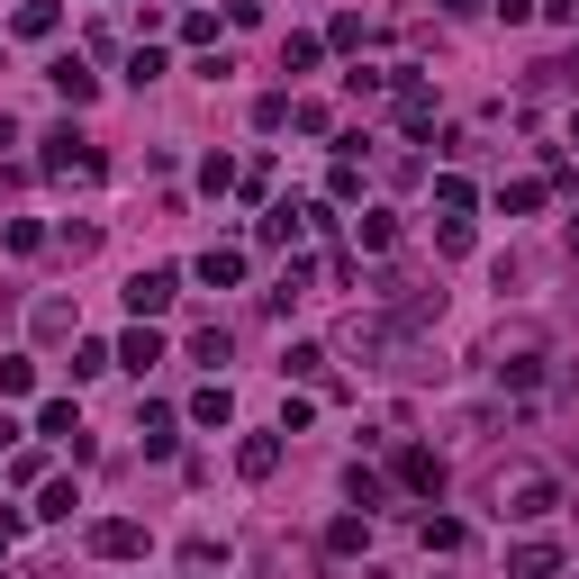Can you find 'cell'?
Returning <instances> with one entry per match:
<instances>
[{
	"label": "cell",
	"mask_w": 579,
	"mask_h": 579,
	"mask_svg": "<svg viewBox=\"0 0 579 579\" xmlns=\"http://www.w3.org/2000/svg\"><path fill=\"white\" fill-rule=\"evenodd\" d=\"M46 173H63V181H100L109 164L91 155V136H72V127H55V136H46Z\"/></svg>",
	"instance_id": "3957f363"
},
{
	"label": "cell",
	"mask_w": 579,
	"mask_h": 579,
	"mask_svg": "<svg viewBox=\"0 0 579 579\" xmlns=\"http://www.w3.org/2000/svg\"><path fill=\"white\" fill-rule=\"evenodd\" d=\"M344 91H353V100H381V91H390V72H372V63H353V72H344Z\"/></svg>",
	"instance_id": "d6a6232c"
},
{
	"label": "cell",
	"mask_w": 579,
	"mask_h": 579,
	"mask_svg": "<svg viewBox=\"0 0 579 579\" xmlns=\"http://www.w3.org/2000/svg\"><path fill=\"white\" fill-rule=\"evenodd\" d=\"M254 236H263V245H300V208H290V199H281V208L263 217V227H254Z\"/></svg>",
	"instance_id": "d4e9b609"
},
{
	"label": "cell",
	"mask_w": 579,
	"mask_h": 579,
	"mask_svg": "<svg viewBox=\"0 0 579 579\" xmlns=\"http://www.w3.org/2000/svg\"><path fill=\"white\" fill-rule=\"evenodd\" d=\"M227 353H236V335H227V326H199V335H190V362H208V372H217Z\"/></svg>",
	"instance_id": "ffe728a7"
},
{
	"label": "cell",
	"mask_w": 579,
	"mask_h": 579,
	"mask_svg": "<svg viewBox=\"0 0 579 579\" xmlns=\"http://www.w3.org/2000/svg\"><path fill=\"white\" fill-rule=\"evenodd\" d=\"M46 82H55L63 109H91V100H100V72H91L82 55H55V63H46Z\"/></svg>",
	"instance_id": "277c9868"
},
{
	"label": "cell",
	"mask_w": 579,
	"mask_h": 579,
	"mask_svg": "<svg viewBox=\"0 0 579 579\" xmlns=\"http://www.w3.org/2000/svg\"><path fill=\"white\" fill-rule=\"evenodd\" d=\"M290 127H300V136H326V100H290Z\"/></svg>",
	"instance_id": "e575fe53"
},
{
	"label": "cell",
	"mask_w": 579,
	"mask_h": 579,
	"mask_svg": "<svg viewBox=\"0 0 579 579\" xmlns=\"http://www.w3.org/2000/svg\"><path fill=\"white\" fill-rule=\"evenodd\" d=\"M109 362H118L109 344H72V381H100V372H109Z\"/></svg>",
	"instance_id": "4316f807"
},
{
	"label": "cell",
	"mask_w": 579,
	"mask_h": 579,
	"mask_svg": "<svg viewBox=\"0 0 579 579\" xmlns=\"http://www.w3.org/2000/svg\"><path fill=\"white\" fill-rule=\"evenodd\" d=\"M561 507V480L552 471H517V480H498V517H517V526H543Z\"/></svg>",
	"instance_id": "6da1fadb"
},
{
	"label": "cell",
	"mask_w": 579,
	"mask_h": 579,
	"mask_svg": "<svg viewBox=\"0 0 579 579\" xmlns=\"http://www.w3.org/2000/svg\"><path fill=\"white\" fill-rule=\"evenodd\" d=\"M254 127H290V91H263L254 100Z\"/></svg>",
	"instance_id": "d590c367"
},
{
	"label": "cell",
	"mask_w": 579,
	"mask_h": 579,
	"mask_svg": "<svg viewBox=\"0 0 579 579\" xmlns=\"http://www.w3.org/2000/svg\"><path fill=\"white\" fill-rule=\"evenodd\" d=\"M118 362H127V372H155V362H164V335H155V326H127V335H118Z\"/></svg>",
	"instance_id": "7c38bea8"
},
{
	"label": "cell",
	"mask_w": 579,
	"mask_h": 579,
	"mask_svg": "<svg viewBox=\"0 0 579 579\" xmlns=\"http://www.w3.org/2000/svg\"><path fill=\"white\" fill-rule=\"evenodd\" d=\"M444 10H453V19H480V10H489V0H444Z\"/></svg>",
	"instance_id": "f35d334b"
},
{
	"label": "cell",
	"mask_w": 579,
	"mask_h": 579,
	"mask_svg": "<svg viewBox=\"0 0 579 579\" xmlns=\"http://www.w3.org/2000/svg\"><path fill=\"white\" fill-rule=\"evenodd\" d=\"M570 263H579V217H570Z\"/></svg>",
	"instance_id": "60d3db41"
},
{
	"label": "cell",
	"mask_w": 579,
	"mask_h": 579,
	"mask_svg": "<svg viewBox=\"0 0 579 579\" xmlns=\"http://www.w3.org/2000/svg\"><path fill=\"white\" fill-rule=\"evenodd\" d=\"M55 19H63L55 0H28V10H19V37H55Z\"/></svg>",
	"instance_id": "1f68e13d"
},
{
	"label": "cell",
	"mask_w": 579,
	"mask_h": 579,
	"mask_svg": "<svg viewBox=\"0 0 579 579\" xmlns=\"http://www.w3.org/2000/svg\"><path fill=\"white\" fill-rule=\"evenodd\" d=\"M344 498L362 507V517H372V507L390 498V480H381V471H362V462H353V471H344Z\"/></svg>",
	"instance_id": "2e32d148"
},
{
	"label": "cell",
	"mask_w": 579,
	"mask_h": 579,
	"mask_svg": "<svg viewBox=\"0 0 579 579\" xmlns=\"http://www.w3.org/2000/svg\"><path fill=\"white\" fill-rule=\"evenodd\" d=\"M353 236H362V254H390V245H399V217H390V208H362Z\"/></svg>",
	"instance_id": "5bb4252c"
},
{
	"label": "cell",
	"mask_w": 579,
	"mask_h": 579,
	"mask_svg": "<svg viewBox=\"0 0 579 579\" xmlns=\"http://www.w3.org/2000/svg\"><path fill=\"white\" fill-rule=\"evenodd\" d=\"M390 91H399V127H408V136H425V127H434V82H425V72H399Z\"/></svg>",
	"instance_id": "8992f818"
},
{
	"label": "cell",
	"mask_w": 579,
	"mask_h": 579,
	"mask_svg": "<svg viewBox=\"0 0 579 579\" xmlns=\"http://www.w3.org/2000/svg\"><path fill=\"white\" fill-rule=\"evenodd\" d=\"M37 434H46V444H72V434H82V408H72V399H46V408H37Z\"/></svg>",
	"instance_id": "4fadbf2b"
},
{
	"label": "cell",
	"mask_w": 579,
	"mask_h": 579,
	"mask_svg": "<svg viewBox=\"0 0 579 579\" xmlns=\"http://www.w3.org/2000/svg\"><path fill=\"white\" fill-rule=\"evenodd\" d=\"M498 208H507V217H526V208H543V181H507V190H498Z\"/></svg>",
	"instance_id": "4dcf8cb0"
},
{
	"label": "cell",
	"mask_w": 579,
	"mask_h": 579,
	"mask_svg": "<svg viewBox=\"0 0 579 579\" xmlns=\"http://www.w3.org/2000/svg\"><path fill=\"white\" fill-rule=\"evenodd\" d=\"M462 543H471L462 517H425V552H462Z\"/></svg>",
	"instance_id": "7402d4cb"
},
{
	"label": "cell",
	"mask_w": 579,
	"mask_h": 579,
	"mask_svg": "<svg viewBox=\"0 0 579 579\" xmlns=\"http://www.w3.org/2000/svg\"><path fill=\"white\" fill-rule=\"evenodd\" d=\"M326 372V344H290L281 353V381H317Z\"/></svg>",
	"instance_id": "ac0fdd59"
},
{
	"label": "cell",
	"mask_w": 579,
	"mask_h": 579,
	"mask_svg": "<svg viewBox=\"0 0 579 579\" xmlns=\"http://www.w3.org/2000/svg\"><path fill=\"white\" fill-rule=\"evenodd\" d=\"M543 82H552V91H579V55H552V63H543Z\"/></svg>",
	"instance_id": "8d00e7d4"
},
{
	"label": "cell",
	"mask_w": 579,
	"mask_h": 579,
	"mask_svg": "<svg viewBox=\"0 0 579 579\" xmlns=\"http://www.w3.org/2000/svg\"><path fill=\"white\" fill-rule=\"evenodd\" d=\"M190 281H208V290H236V281H245V245H208V254L190 263Z\"/></svg>",
	"instance_id": "ba28073f"
},
{
	"label": "cell",
	"mask_w": 579,
	"mask_h": 579,
	"mask_svg": "<svg viewBox=\"0 0 579 579\" xmlns=\"http://www.w3.org/2000/svg\"><path fill=\"white\" fill-rule=\"evenodd\" d=\"M173 300H181V272H173V263H145V272L127 281V317H136V326H155Z\"/></svg>",
	"instance_id": "7a4b0ae2"
},
{
	"label": "cell",
	"mask_w": 579,
	"mask_h": 579,
	"mask_svg": "<svg viewBox=\"0 0 579 579\" xmlns=\"http://www.w3.org/2000/svg\"><path fill=\"white\" fill-rule=\"evenodd\" d=\"M236 471H245V480H272V471H281V434H245V444H236Z\"/></svg>",
	"instance_id": "30bf717a"
},
{
	"label": "cell",
	"mask_w": 579,
	"mask_h": 579,
	"mask_svg": "<svg viewBox=\"0 0 579 579\" xmlns=\"http://www.w3.org/2000/svg\"><path fill=\"white\" fill-rule=\"evenodd\" d=\"M127 82H136V91L164 82V46H136V55H127Z\"/></svg>",
	"instance_id": "484cf974"
},
{
	"label": "cell",
	"mask_w": 579,
	"mask_h": 579,
	"mask_svg": "<svg viewBox=\"0 0 579 579\" xmlns=\"http://www.w3.org/2000/svg\"><path fill=\"white\" fill-rule=\"evenodd\" d=\"M136 434H145V453H155V462H173V408L145 399V408H136Z\"/></svg>",
	"instance_id": "8fae6325"
},
{
	"label": "cell",
	"mask_w": 579,
	"mask_h": 579,
	"mask_svg": "<svg viewBox=\"0 0 579 579\" xmlns=\"http://www.w3.org/2000/svg\"><path fill=\"white\" fill-rule=\"evenodd\" d=\"M0 245H10V254H37V245H46V227H37V217H10V227H0Z\"/></svg>",
	"instance_id": "f1b7e54d"
},
{
	"label": "cell",
	"mask_w": 579,
	"mask_h": 579,
	"mask_svg": "<svg viewBox=\"0 0 579 579\" xmlns=\"http://www.w3.org/2000/svg\"><path fill=\"white\" fill-rule=\"evenodd\" d=\"M227 416H236V390H227V381H208V390L190 399V425H227Z\"/></svg>",
	"instance_id": "9a60e30c"
},
{
	"label": "cell",
	"mask_w": 579,
	"mask_h": 579,
	"mask_svg": "<svg viewBox=\"0 0 579 579\" xmlns=\"http://www.w3.org/2000/svg\"><path fill=\"white\" fill-rule=\"evenodd\" d=\"M0 145H19V127H10V118H0Z\"/></svg>",
	"instance_id": "ab89813d"
},
{
	"label": "cell",
	"mask_w": 579,
	"mask_h": 579,
	"mask_svg": "<svg viewBox=\"0 0 579 579\" xmlns=\"http://www.w3.org/2000/svg\"><path fill=\"white\" fill-rule=\"evenodd\" d=\"M326 199H335V208H344V199H362V164H344V155H335V173H326Z\"/></svg>",
	"instance_id": "83f0119b"
},
{
	"label": "cell",
	"mask_w": 579,
	"mask_h": 579,
	"mask_svg": "<svg viewBox=\"0 0 579 579\" xmlns=\"http://www.w3.org/2000/svg\"><path fill=\"white\" fill-rule=\"evenodd\" d=\"M570 145H579V118H570Z\"/></svg>",
	"instance_id": "b9f144b4"
},
{
	"label": "cell",
	"mask_w": 579,
	"mask_h": 579,
	"mask_svg": "<svg viewBox=\"0 0 579 579\" xmlns=\"http://www.w3.org/2000/svg\"><path fill=\"white\" fill-rule=\"evenodd\" d=\"M534 10H543L552 28H570V19H579V0H534Z\"/></svg>",
	"instance_id": "74e56055"
},
{
	"label": "cell",
	"mask_w": 579,
	"mask_h": 579,
	"mask_svg": "<svg viewBox=\"0 0 579 579\" xmlns=\"http://www.w3.org/2000/svg\"><path fill=\"white\" fill-rule=\"evenodd\" d=\"M199 190H208V199H217V190H236V164H227V155H208V164H199Z\"/></svg>",
	"instance_id": "836d02e7"
},
{
	"label": "cell",
	"mask_w": 579,
	"mask_h": 579,
	"mask_svg": "<svg viewBox=\"0 0 579 579\" xmlns=\"http://www.w3.org/2000/svg\"><path fill=\"white\" fill-rule=\"evenodd\" d=\"M91 552H100V561H136V552H145V526H136V517H100V526H91Z\"/></svg>",
	"instance_id": "52a82bcc"
},
{
	"label": "cell",
	"mask_w": 579,
	"mask_h": 579,
	"mask_svg": "<svg viewBox=\"0 0 579 579\" xmlns=\"http://www.w3.org/2000/svg\"><path fill=\"white\" fill-rule=\"evenodd\" d=\"M434 199H444V208H453V217H471V208H480V190H471V181H462V173H434Z\"/></svg>",
	"instance_id": "603a6c76"
},
{
	"label": "cell",
	"mask_w": 579,
	"mask_h": 579,
	"mask_svg": "<svg viewBox=\"0 0 579 579\" xmlns=\"http://www.w3.org/2000/svg\"><path fill=\"white\" fill-rule=\"evenodd\" d=\"M37 390V362L28 353H0V399H28Z\"/></svg>",
	"instance_id": "d6986e66"
},
{
	"label": "cell",
	"mask_w": 579,
	"mask_h": 579,
	"mask_svg": "<svg viewBox=\"0 0 579 579\" xmlns=\"http://www.w3.org/2000/svg\"><path fill=\"white\" fill-rule=\"evenodd\" d=\"M507 579H561V543H517L507 552Z\"/></svg>",
	"instance_id": "9c48e42d"
},
{
	"label": "cell",
	"mask_w": 579,
	"mask_h": 579,
	"mask_svg": "<svg viewBox=\"0 0 579 579\" xmlns=\"http://www.w3.org/2000/svg\"><path fill=\"white\" fill-rule=\"evenodd\" d=\"M362 543H372V517H335L326 526V552H362Z\"/></svg>",
	"instance_id": "cb8c5ba5"
},
{
	"label": "cell",
	"mask_w": 579,
	"mask_h": 579,
	"mask_svg": "<svg viewBox=\"0 0 579 579\" xmlns=\"http://www.w3.org/2000/svg\"><path fill=\"white\" fill-rule=\"evenodd\" d=\"M317 55H326V37H281V72H317Z\"/></svg>",
	"instance_id": "44dd1931"
},
{
	"label": "cell",
	"mask_w": 579,
	"mask_h": 579,
	"mask_svg": "<svg viewBox=\"0 0 579 579\" xmlns=\"http://www.w3.org/2000/svg\"><path fill=\"white\" fill-rule=\"evenodd\" d=\"M181 570H190V579H208V570H227V543H208V534H190V543H181Z\"/></svg>",
	"instance_id": "e0dca14e"
},
{
	"label": "cell",
	"mask_w": 579,
	"mask_h": 579,
	"mask_svg": "<svg viewBox=\"0 0 579 579\" xmlns=\"http://www.w3.org/2000/svg\"><path fill=\"white\" fill-rule=\"evenodd\" d=\"M399 489L434 498V489H444V453H434V444H399Z\"/></svg>",
	"instance_id": "5b68a950"
},
{
	"label": "cell",
	"mask_w": 579,
	"mask_h": 579,
	"mask_svg": "<svg viewBox=\"0 0 579 579\" xmlns=\"http://www.w3.org/2000/svg\"><path fill=\"white\" fill-rule=\"evenodd\" d=\"M72 507H82V498H72V480H46V489H37V517H72Z\"/></svg>",
	"instance_id": "f546056e"
}]
</instances>
